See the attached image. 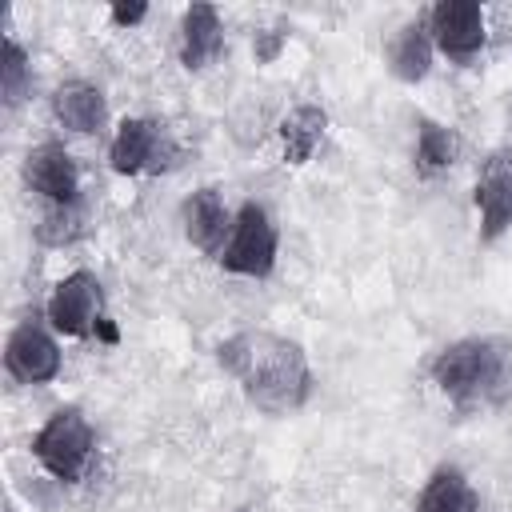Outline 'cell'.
I'll return each mask as SVG.
<instances>
[{
    "instance_id": "6da1fadb",
    "label": "cell",
    "mask_w": 512,
    "mask_h": 512,
    "mask_svg": "<svg viewBox=\"0 0 512 512\" xmlns=\"http://www.w3.org/2000/svg\"><path fill=\"white\" fill-rule=\"evenodd\" d=\"M220 364L240 380L244 396L272 416L296 412L312 392V368L296 340L272 332H240L216 348Z\"/></svg>"
},
{
    "instance_id": "7a4b0ae2",
    "label": "cell",
    "mask_w": 512,
    "mask_h": 512,
    "mask_svg": "<svg viewBox=\"0 0 512 512\" xmlns=\"http://www.w3.org/2000/svg\"><path fill=\"white\" fill-rule=\"evenodd\" d=\"M432 384L452 404H500L512 392V344L496 336H464L436 352Z\"/></svg>"
},
{
    "instance_id": "3957f363",
    "label": "cell",
    "mask_w": 512,
    "mask_h": 512,
    "mask_svg": "<svg viewBox=\"0 0 512 512\" xmlns=\"http://www.w3.org/2000/svg\"><path fill=\"white\" fill-rule=\"evenodd\" d=\"M92 444L96 436H92L88 416L80 408H56L44 420V428L32 436V456L60 484H76L92 460Z\"/></svg>"
},
{
    "instance_id": "277c9868",
    "label": "cell",
    "mask_w": 512,
    "mask_h": 512,
    "mask_svg": "<svg viewBox=\"0 0 512 512\" xmlns=\"http://www.w3.org/2000/svg\"><path fill=\"white\" fill-rule=\"evenodd\" d=\"M108 160H112V172H120V176L168 172L180 160V148L164 124L144 120V116H128V120H120V128L112 136Z\"/></svg>"
},
{
    "instance_id": "5b68a950",
    "label": "cell",
    "mask_w": 512,
    "mask_h": 512,
    "mask_svg": "<svg viewBox=\"0 0 512 512\" xmlns=\"http://www.w3.org/2000/svg\"><path fill=\"white\" fill-rule=\"evenodd\" d=\"M276 244H280V236H276L272 216L260 204L248 200L232 220V236H228V244L220 252V264L228 272H236V276L264 280L272 272V264H276Z\"/></svg>"
},
{
    "instance_id": "8992f818",
    "label": "cell",
    "mask_w": 512,
    "mask_h": 512,
    "mask_svg": "<svg viewBox=\"0 0 512 512\" xmlns=\"http://www.w3.org/2000/svg\"><path fill=\"white\" fill-rule=\"evenodd\" d=\"M100 320H104V312H100V280L88 268L68 272L48 296V324L56 332H64V336L84 340V336L96 332Z\"/></svg>"
},
{
    "instance_id": "52a82bcc",
    "label": "cell",
    "mask_w": 512,
    "mask_h": 512,
    "mask_svg": "<svg viewBox=\"0 0 512 512\" xmlns=\"http://www.w3.org/2000/svg\"><path fill=\"white\" fill-rule=\"evenodd\" d=\"M4 368L20 384H48L60 372V344L52 340V332L44 324L24 320L12 328L8 344H4Z\"/></svg>"
},
{
    "instance_id": "ba28073f",
    "label": "cell",
    "mask_w": 512,
    "mask_h": 512,
    "mask_svg": "<svg viewBox=\"0 0 512 512\" xmlns=\"http://www.w3.org/2000/svg\"><path fill=\"white\" fill-rule=\"evenodd\" d=\"M472 200L480 212V240H496L512 228V148H500L480 164Z\"/></svg>"
},
{
    "instance_id": "9c48e42d",
    "label": "cell",
    "mask_w": 512,
    "mask_h": 512,
    "mask_svg": "<svg viewBox=\"0 0 512 512\" xmlns=\"http://www.w3.org/2000/svg\"><path fill=\"white\" fill-rule=\"evenodd\" d=\"M428 32L432 44L452 60H472L488 40L484 12L476 0H440L428 16Z\"/></svg>"
},
{
    "instance_id": "30bf717a",
    "label": "cell",
    "mask_w": 512,
    "mask_h": 512,
    "mask_svg": "<svg viewBox=\"0 0 512 512\" xmlns=\"http://www.w3.org/2000/svg\"><path fill=\"white\" fill-rule=\"evenodd\" d=\"M24 180L32 192H40L48 204H76L80 192V168L64 144H40L24 156Z\"/></svg>"
},
{
    "instance_id": "8fae6325",
    "label": "cell",
    "mask_w": 512,
    "mask_h": 512,
    "mask_svg": "<svg viewBox=\"0 0 512 512\" xmlns=\"http://www.w3.org/2000/svg\"><path fill=\"white\" fill-rule=\"evenodd\" d=\"M184 236L188 244H196L200 252L216 256L224 252L228 236H232V216H228V204L220 196V188H200L188 196L184 204Z\"/></svg>"
},
{
    "instance_id": "7c38bea8",
    "label": "cell",
    "mask_w": 512,
    "mask_h": 512,
    "mask_svg": "<svg viewBox=\"0 0 512 512\" xmlns=\"http://www.w3.org/2000/svg\"><path fill=\"white\" fill-rule=\"evenodd\" d=\"M52 116H56L68 132L92 136V132L104 128L108 104H104V92H100L96 84H88V80H68V84H60V88L52 92Z\"/></svg>"
},
{
    "instance_id": "4fadbf2b",
    "label": "cell",
    "mask_w": 512,
    "mask_h": 512,
    "mask_svg": "<svg viewBox=\"0 0 512 512\" xmlns=\"http://www.w3.org/2000/svg\"><path fill=\"white\" fill-rule=\"evenodd\" d=\"M224 48V32H220V12L212 4H192L180 20V60L188 72L208 68Z\"/></svg>"
},
{
    "instance_id": "5bb4252c",
    "label": "cell",
    "mask_w": 512,
    "mask_h": 512,
    "mask_svg": "<svg viewBox=\"0 0 512 512\" xmlns=\"http://www.w3.org/2000/svg\"><path fill=\"white\" fill-rule=\"evenodd\" d=\"M388 68L404 84H416V80L428 76V68H432V32L420 20H408V24H400L392 32V40H388Z\"/></svg>"
},
{
    "instance_id": "9a60e30c",
    "label": "cell",
    "mask_w": 512,
    "mask_h": 512,
    "mask_svg": "<svg viewBox=\"0 0 512 512\" xmlns=\"http://www.w3.org/2000/svg\"><path fill=\"white\" fill-rule=\"evenodd\" d=\"M416 512H480V496L460 468H436L420 488Z\"/></svg>"
},
{
    "instance_id": "2e32d148",
    "label": "cell",
    "mask_w": 512,
    "mask_h": 512,
    "mask_svg": "<svg viewBox=\"0 0 512 512\" xmlns=\"http://www.w3.org/2000/svg\"><path fill=\"white\" fill-rule=\"evenodd\" d=\"M324 128H328L324 108H316V104L292 108V112L280 120V148H284V160H288V164H308L312 152H316L320 140H324Z\"/></svg>"
},
{
    "instance_id": "e0dca14e",
    "label": "cell",
    "mask_w": 512,
    "mask_h": 512,
    "mask_svg": "<svg viewBox=\"0 0 512 512\" xmlns=\"http://www.w3.org/2000/svg\"><path fill=\"white\" fill-rule=\"evenodd\" d=\"M460 160V136L456 128L448 124H436V120H420V132H416V168L424 176L432 172H444Z\"/></svg>"
},
{
    "instance_id": "ac0fdd59",
    "label": "cell",
    "mask_w": 512,
    "mask_h": 512,
    "mask_svg": "<svg viewBox=\"0 0 512 512\" xmlns=\"http://www.w3.org/2000/svg\"><path fill=\"white\" fill-rule=\"evenodd\" d=\"M28 80H32V68H28V52L8 36L4 40V56H0V92H4V104L16 108L28 92Z\"/></svg>"
},
{
    "instance_id": "d6986e66",
    "label": "cell",
    "mask_w": 512,
    "mask_h": 512,
    "mask_svg": "<svg viewBox=\"0 0 512 512\" xmlns=\"http://www.w3.org/2000/svg\"><path fill=\"white\" fill-rule=\"evenodd\" d=\"M84 232V216H80V208L76 204H52L44 216H40V224H36V236L44 240V244H72L76 236Z\"/></svg>"
},
{
    "instance_id": "ffe728a7",
    "label": "cell",
    "mask_w": 512,
    "mask_h": 512,
    "mask_svg": "<svg viewBox=\"0 0 512 512\" xmlns=\"http://www.w3.org/2000/svg\"><path fill=\"white\" fill-rule=\"evenodd\" d=\"M144 16H148L144 4H112V24H120V28H132V24H140Z\"/></svg>"
},
{
    "instance_id": "44dd1931",
    "label": "cell",
    "mask_w": 512,
    "mask_h": 512,
    "mask_svg": "<svg viewBox=\"0 0 512 512\" xmlns=\"http://www.w3.org/2000/svg\"><path fill=\"white\" fill-rule=\"evenodd\" d=\"M280 44H284V32H268V36H260V40H256V60H272V56L280 52Z\"/></svg>"
},
{
    "instance_id": "7402d4cb",
    "label": "cell",
    "mask_w": 512,
    "mask_h": 512,
    "mask_svg": "<svg viewBox=\"0 0 512 512\" xmlns=\"http://www.w3.org/2000/svg\"><path fill=\"white\" fill-rule=\"evenodd\" d=\"M96 336H100V340H108V344H116V328L108 324V316H104V320L96 324Z\"/></svg>"
}]
</instances>
